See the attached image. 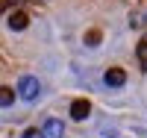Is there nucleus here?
<instances>
[{"label": "nucleus", "instance_id": "nucleus-1", "mask_svg": "<svg viewBox=\"0 0 147 138\" xmlns=\"http://www.w3.org/2000/svg\"><path fill=\"white\" fill-rule=\"evenodd\" d=\"M18 94H21V100H30L32 103V100L41 94V82L35 77H21L18 79Z\"/></svg>", "mask_w": 147, "mask_h": 138}, {"label": "nucleus", "instance_id": "nucleus-2", "mask_svg": "<svg viewBox=\"0 0 147 138\" xmlns=\"http://www.w3.org/2000/svg\"><path fill=\"white\" fill-rule=\"evenodd\" d=\"M91 115V103H88V100H74V103H71V118L74 120H85V118H88Z\"/></svg>", "mask_w": 147, "mask_h": 138}, {"label": "nucleus", "instance_id": "nucleus-3", "mask_svg": "<svg viewBox=\"0 0 147 138\" xmlns=\"http://www.w3.org/2000/svg\"><path fill=\"white\" fill-rule=\"evenodd\" d=\"M103 82L109 85V88H121V85L127 82V73L121 71V68H109V71L103 73Z\"/></svg>", "mask_w": 147, "mask_h": 138}, {"label": "nucleus", "instance_id": "nucleus-4", "mask_svg": "<svg viewBox=\"0 0 147 138\" xmlns=\"http://www.w3.org/2000/svg\"><path fill=\"white\" fill-rule=\"evenodd\" d=\"M65 135V123L62 120H56V118H50L44 123V138H62Z\"/></svg>", "mask_w": 147, "mask_h": 138}, {"label": "nucleus", "instance_id": "nucleus-5", "mask_svg": "<svg viewBox=\"0 0 147 138\" xmlns=\"http://www.w3.org/2000/svg\"><path fill=\"white\" fill-rule=\"evenodd\" d=\"M27 24H30L27 12H12L9 15V30H27Z\"/></svg>", "mask_w": 147, "mask_h": 138}, {"label": "nucleus", "instance_id": "nucleus-6", "mask_svg": "<svg viewBox=\"0 0 147 138\" xmlns=\"http://www.w3.org/2000/svg\"><path fill=\"white\" fill-rule=\"evenodd\" d=\"M12 103H15V91L6 88V85H0V109H6V106H12Z\"/></svg>", "mask_w": 147, "mask_h": 138}, {"label": "nucleus", "instance_id": "nucleus-7", "mask_svg": "<svg viewBox=\"0 0 147 138\" xmlns=\"http://www.w3.org/2000/svg\"><path fill=\"white\" fill-rule=\"evenodd\" d=\"M100 38H103L100 30H88V32H85V44H88V47H97V44H100Z\"/></svg>", "mask_w": 147, "mask_h": 138}, {"label": "nucleus", "instance_id": "nucleus-8", "mask_svg": "<svg viewBox=\"0 0 147 138\" xmlns=\"http://www.w3.org/2000/svg\"><path fill=\"white\" fill-rule=\"evenodd\" d=\"M136 53H138V62H141V65H144V71H147V41H144V44H138V50H136Z\"/></svg>", "mask_w": 147, "mask_h": 138}, {"label": "nucleus", "instance_id": "nucleus-9", "mask_svg": "<svg viewBox=\"0 0 147 138\" xmlns=\"http://www.w3.org/2000/svg\"><path fill=\"white\" fill-rule=\"evenodd\" d=\"M21 138H44V129H27Z\"/></svg>", "mask_w": 147, "mask_h": 138}, {"label": "nucleus", "instance_id": "nucleus-10", "mask_svg": "<svg viewBox=\"0 0 147 138\" xmlns=\"http://www.w3.org/2000/svg\"><path fill=\"white\" fill-rule=\"evenodd\" d=\"M129 24H132V27H136V30H138V27H144V15H141V12H136V15H132V21H129Z\"/></svg>", "mask_w": 147, "mask_h": 138}, {"label": "nucleus", "instance_id": "nucleus-11", "mask_svg": "<svg viewBox=\"0 0 147 138\" xmlns=\"http://www.w3.org/2000/svg\"><path fill=\"white\" fill-rule=\"evenodd\" d=\"M6 3H9V0H0V12H3V9H6Z\"/></svg>", "mask_w": 147, "mask_h": 138}, {"label": "nucleus", "instance_id": "nucleus-12", "mask_svg": "<svg viewBox=\"0 0 147 138\" xmlns=\"http://www.w3.org/2000/svg\"><path fill=\"white\" fill-rule=\"evenodd\" d=\"M9 3H21V0H9Z\"/></svg>", "mask_w": 147, "mask_h": 138}]
</instances>
